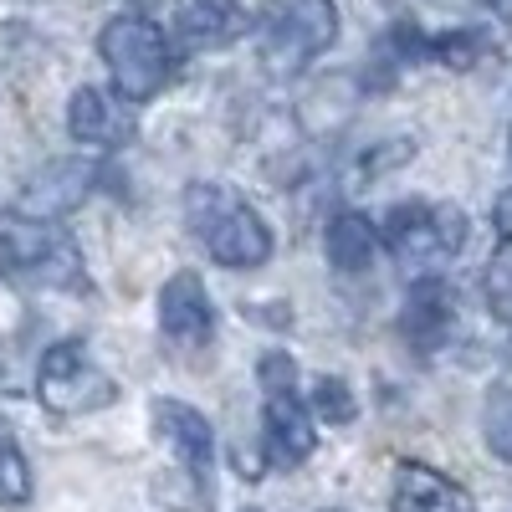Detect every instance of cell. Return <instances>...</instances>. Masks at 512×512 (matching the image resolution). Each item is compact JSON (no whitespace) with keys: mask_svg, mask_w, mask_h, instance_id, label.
I'll use <instances>...</instances> for the list:
<instances>
[{"mask_svg":"<svg viewBox=\"0 0 512 512\" xmlns=\"http://www.w3.org/2000/svg\"><path fill=\"white\" fill-rule=\"evenodd\" d=\"M456 328V292L441 277H420L405 292V308H400V338L415 354H436L446 349V338Z\"/></svg>","mask_w":512,"mask_h":512,"instance_id":"obj_12","label":"cell"},{"mask_svg":"<svg viewBox=\"0 0 512 512\" xmlns=\"http://www.w3.org/2000/svg\"><path fill=\"white\" fill-rule=\"evenodd\" d=\"M98 57L108 67L113 93L128 108L159 98L164 82L175 77V47H169V36L139 11H123L98 31Z\"/></svg>","mask_w":512,"mask_h":512,"instance_id":"obj_4","label":"cell"},{"mask_svg":"<svg viewBox=\"0 0 512 512\" xmlns=\"http://www.w3.org/2000/svg\"><path fill=\"white\" fill-rule=\"evenodd\" d=\"M390 502H395V512H477V502L466 497L451 477L431 472V466H420V461L395 466Z\"/></svg>","mask_w":512,"mask_h":512,"instance_id":"obj_14","label":"cell"},{"mask_svg":"<svg viewBox=\"0 0 512 512\" xmlns=\"http://www.w3.org/2000/svg\"><path fill=\"white\" fill-rule=\"evenodd\" d=\"M482 303L497 323L512 328V236H502V246L492 251V262L482 272Z\"/></svg>","mask_w":512,"mask_h":512,"instance_id":"obj_18","label":"cell"},{"mask_svg":"<svg viewBox=\"0 0 512 512\" xmlns=\"http://www.w3.org/2000/svg\"><path fill=\"white\" fill-rule=\"evenodd\" d=\"M159 333H164V344H175L180 354L210 349V338H216V303H210L200 272L180 267L159 287Z\"/></svg>","mask_w":512,"mask_h":512,"instance_id":"obj_8","label":"cell"},{"mask_svg":"<svg viewBox=\"0 0 512 512\" xmlns=\"http://www.w3.org/2000/svg\"><path fill=\"white\" fill-rule=\"evenodd\" d=\"M67 134L77 144H88V149L113 154V149L134 144L139 118H134V108H128L118 93H108V88H77L72 103H67Z\"/></svg>","mask_w":512,"mask_h":512,"instance_id":"obj_10","label":"cell"},{"mask_svg":"<svg viewBox=\"0 0 512 512\" xmlns=\"http://www.w3.org/2000/svg\"><path fill=\"white\" fill-rule=\"evenodd\" d=\"M323 246L338 272H369L379 256V226L369 216H359V210H338L323 231Z\"/></svg>","mask_w":512,"mask_h":512,"instance_id":"obj_15","label":"cell"},{"mask_svg":"<svg viewBox=\"0 0 512 512\" xmlns=\"http://www.w3.org/2000/svg\"><path fill=\"white\" fill-rule=\"evenodd\" d=\"M246 512H256V507H246Z\"/></svg>","mask_w":512,"mask_h":512,"instance_id":"obj_24","label":"cell"},{"mask_svg":"<svg viewBox=\"0 0 512 512\" xmlns=\"http://www.w3.org/2000/svg\"><path fill=\"white\" fill-rule=\"evenodd\" d=\"M241 31H251V16L241 0H175L164 36L175 52H216Z\"/></svg>","mask_w":512,"mask_h":512,"instance_id":"obj_9","label":"cell"},{"mask_svg":"<svg viewBox=\"0 0 512 512\" xmlns=\"http://www.w3.org/2000/svg\"><path fill=\"white\" fill-rule=\"evenodd\" d=\"M149 420H154V436L175 451L180 472L205 482L210 477V461H216V431H210V420L185 405V400H154L149 405Z\"/></svg>","mask_w":512,"mask_h":512,"instance_id":"obj_11","label":"cell"},{"mask_svg":"<svg viewBox=\"0 0 512 512\" xmlns=\"http://www.w3.org/2000/svg\"><path fill=\"white\" fill-rule=\"evenodd\" d=\"M93 185H98V169H93V164L57 159V164H47V169H41V175L26 185V195H21L16 210H26V216H41V221H62L67 210H77L82 200L93 195Z\"/></svg>","mask_w":512,"mask_h":512,"instance_id":"obj_13","label":"cell"},{"mask_svg":"<svg viewBox=\"0 0 512 512\" xmlns=\"http://www.w3.org/2000/svg\"><path fill=\"white\" fill-rule=\"evenodd\" d=\"M482 57H492V41L482 26H461L441 36H420V62H441L451 72H472Z\"/></svg>","mask_w":512,"mask_h":512,"instance_id":"obj_16","label":"cell"},{"mask_svg":"<svg viewBox=\"0 0 512 512\" xmlns=\"http://www.w3.org/2000/svg\"><path fill=\"white\" fill-rule=\"evenodd\" d=\"M0 267L52 292H88V267L67 226L26 210H0Z\"/></svg>","mask_w":512,"mask_h":512,"instance_id":"obj_3","label":"cell"},{"mask_svg":"<svg viewBox=\"0 0 512 512\" xmlns=\"http://www.w3.org/2000/svg\"><path fill=\"white\" fill-rule=\"evenodd\" d=\"M328 512H333V507H328Z\"/></svg>","mask_w":512,"mask_h":512,"instance_id":"obj_26","label":"cell"},{"mask_svg":"<svg viewBox=\"0 0 512 512\" xmlns=\"http://www.w3.org/2000/svg\"><path fill=\"white\" fill-rule=\"evenodd\" d=\"M466 236H472L466 210L451 200H400V205H390V216L379 226V246L425 277H436V267L461 256Z\"/></svg>","mask_w":512,"mask_h":512,"instance_id":"obj_5","label":"cell"},{"mask_svg":"<svg viewBox=\"0 0 512 512\" xmlns=\"http://www.w3.org/2000/svg\"><path fill=\"white\" fill-rule=\"evenodd\" d=\"M185 221H190L195 241L231 272H256L272 262V246H277L272 226L256 216L246 195H236L216 180H200L185 190Z\"/></svg>","mask_w":512,"mask_h":512,"instance_id":"obj_1","label":"cell"},{"mask_svg":"<svg viewBox=\"0 0 512 512\" xmlns=\"http://www.w3.org/2000/svg\"><path fill=\"white\" fill-rule=\"evenodd\" d=\"M415 154V144L410 139H384V144H364V154L359 159H349V185L359 190V185H369V180H379V175H390V169H400L405 159Z\"/></svg>","mask_w":512,"mask_h":512,"instance_id":"obj_19","label":"cell"},{"mask_svg":"<svg viewBox=\"0 0 512 512\" xmlns=\"http://www.w3.org/2000/svg\"><path fill=\"white\" fill-rule=\"evenodd\" d=\"M482 436H487L492 456L512 466V374L497 379L482 400Z\"/></svg>","mask_w":512,"mask_h":512,"instance_id":"obj_17","label":"cell"},{"mask_svg":"<svg viewBox=\"0 0 512 512\" xmlns=\"http://www.w3.org/2000/svg\"><path fill=\"white\" fill-rule=\"evenodd\" d=\"M313 420H328V425H349L354 420V390L344 379H333V374H318L313 379V395H303Z\"/></svg>","mask_w":512,"mask_h":512,"instance_id":"obj_20","label":"cell"},{"mask_svg":"<svg viewBox=\"0 0 512 512\" xmlns=\"http://www.w3.org/2000/svg\"><path fill=\"white\" fill-rule=\"evenodd\" d=\"M507 159H512V128H507Z\"/></svg>","mask_w":512,"mask_h":512,"instance_id":"obj_23","label":"cell"},{"mask_svg":"<svg viewBox=\"0 0 512 512\" xmlns=\"http://www.w3.org/2000/svg\"><path fill=\"white\" fill-rule=\"evenodd\" d=\"M487 6H492V16H497V21H507V26H512V0H487Z\"/></svg>","mask_w":512,"mask_h":512,"instance_id":"obj_22","label":"cell"},{"mask_svg":"<svg viewBox=\"0 0 512 512\" xmlns=\"http://www.w3.org/2000/svg\"><path fill=\"white\" fill-rule=\"evenodd\" d=\"M256 374H262V446H267V461L277 472H297L318 446V431H313L318 420H313L303 390H297V364L282 349H267Z\"/></svg>","mask_w":512,"mask_h":512,"instance_id":"obj_6","label":"cell"},{"mask_svg":"<svg viewBox=\"0 0 512 512\" xmlns=\"http://www.w3.org/2000/svg\"><path fill=\"white\" fill-rule=\"evenodd\" d=\"M31 497V466L26 451L0 431V507H21Z\"/></svg>","mask_w":512,"mask_h":512,"instance_id":"obj_21","label":"cell"},{"mask_svg":"<svg viewBox=\"0 0 512 512\" xmlns=\"http://www.w3.org/2000/svg\"><path fill=\"white\" fill-rule=\"evenodd\" d=\"M36 400L52 415H93L118 400V379L88 354L82 338H57L36 364Z\"/></svg>","mask_w":512,"mask_h":512,"instance_id":"obj_7","label":"cell"},{"mask_svg":"<svg viewBox=\"0 0 512 512\" xmlns=\"http://www.w3.org/2000/svg\"><path fill=\"white\" fill-rule=\"evenodd\" d=\"M0 272H6V267H0Z\"/></svg>","mask_w":512,"mask_h":512,"instance_id":"obj_25","label":"cell"},{"mask_svg":"<svg viewBox=\"0 0 512 512\" xmlns=\"http://www.w3.org/2000/svg\"><path fill=\"white\" fill-rule=\"evenodd\" d=\"M251 41L262 72L287 82L308 72L338 41V6L333 0H262L251 21Z\"/></svg>","mask_w":512,"mask_h":512,"instance_id":"obj_2","label":"cell"}]
</instances>
